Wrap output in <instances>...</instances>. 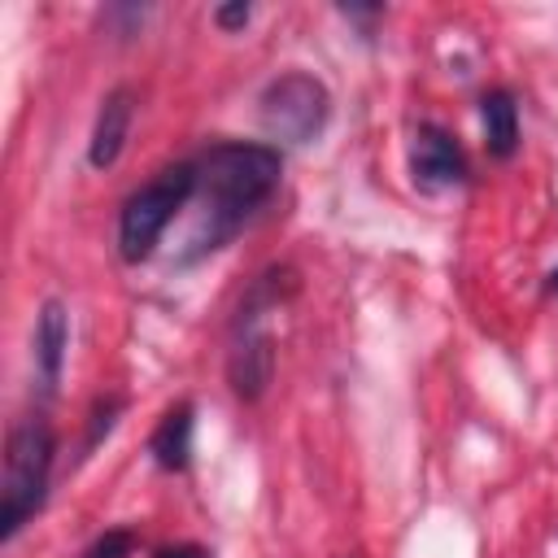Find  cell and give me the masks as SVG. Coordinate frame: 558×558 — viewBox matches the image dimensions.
I'll return each instance as SVG.
<instances>
[{
    "mask_svg": "<svg viewBox=\"0 0 558 558\" xmlns=\"http://www.w3.org/2000/svg\"><path fill=\"white\" fill-rule=\"evenodd\" d=\"M214 17H218V26H227V31H231V26H244V22L253 17V9H248V4H222Z\"/></svg>",
    "mask_w": 558,
    "mask_h": 558,
    "instance_id": "cell-12",
    "label": "cell"
},
{
    "mask_svg": "<svg viewBox=\"0 0 558 558\" xmlns=\"http://www.w3.org/2000/svg\"><path fill=\"white\" fill-rule=\"evenodd\" d=\"M65 344H70V318H65V305H61V301H48V305L39 310V323H35V366H39L44 388H52V384L61 379Z\"/></svg>",
    "mask_w": 558,
    "mask_h": 558,
    "instance_id": "cell-8",
    "label": "cell"
},
{
    "mask_svg": "<svg viewBox=\"0 0 558 558\" xmlns=\"http://www.w3.org/2000/svg\"><path fill=\"white\" fill-rule=\"evenodd\" d=\"M148 449H153L157 466H166V471H183L187 466V458H192V405L187 401L166 410V418L157 423Z\"/></svg>",
    "mask_w": 558,
    "mask_h": 558,
    "instance_id": "cell-9",
    "label": "cell"
},
{
    "mask_svg": "<svg viewBox=\"0 0 558 558\" xmlns=\"http://www.w3.org/2000/svg\"><path fill=\"white\" fill-rule=\"evenodd\" d=\"M257 318L262 314L253 305H240V336L227 357V379H231L235 397H244V401H257L275 375V340H270V331H262Z\"/></svg>",
    "mask_w": 558,
    "mask_h": 558,
    "instance_id": "cell-5",
    "label": "cell"
},
{
    "mask_svg": "<svg viewBox=\"0 0 558 558\" xmlns=\"http://www.w3.org/2000/svg\"><path fill=\"white\" fill-rule=\"evenodd\" d=\"M52 471V432L39 418H22L4 445V484H0V536H17V527L44 506Z\"/></svg>",
    "mask_w": 558,
    "mask_h": 558,
    "instance_id": "cell-2",
    "label": "cell"
},
{
    "mask_svg": "<svg viewBox=\"0 0 558 558\" xmlns=\"http://www.w3.org/2000/svg\"><path fill=\"white\" fill-rule=\"evenodd\" d=\"M192 192H196V166H187V161L183 166H166L140 192H131L126 205H122V218H118V253H122V262L153 257L161 231L192 201Z\"/></svg>",
    "mask_w": 558,
    "mask_h": 558,
    "instance_id": "cell-3",
    "label": "cell"
},
{
    "mask_svg": "<svg viewBox=\"0 0 558 558\" xmlns=\"http://www.w3.org/2000/svg\"><path fill=\"white\" fill-rule=\"evenodd\" d=\"M279 183V153L270 144H218L196 166V192H201V231L196 253L218 248L231 240L244 218L275 192Z\"/></svg>",
    "mask_w": 558,
    "mask_h": 558,
    "instance_id": "cell-1",
    "label": "cell"
},
{
    "mask_svg": "<svg viewBox=\"0 0 558 558\" xmlns=\"http://www.w3.org/2000/svg\"><path fill=\"white\" fill-rule=\"evenodd\" d=\"M131 92L126 87H113L105 100H100V113H96V126H92V144H87V161L96 170H109L126 144V131H131Z\"/></svg>",
    "mask_w": 558,
    "mask_h": 558,
    "instance_id": "cell-7",
    "label": "cell"
},
{
    "mask_svg": "<svg viewBox=\"0 0 558 558\" xmlns=\"http://www.w3.org/2000/svg\"><path fill=\"white\" fill-rule=\"evenodd\" d=\"M131 549H135V536H131L126 527H113V532H105L100 541H92L78 558H131Z\"/></svg>",
    "mask_w": 558,
    "mask_h": 558,
    "instance_id": "cell-11",
    "label": "cell"
},
{
    "mask_svg": "<svg viewBox=\"0 0 558 558\" xmlns=\"http://www.w3.org/2000/svg\"><path fill=\"white\" fill-rule=\"evenodd\" d=\"M157 558H209L201 545H166V549H157Z\"/></svg>",
    "mask_w": 558,
    "mask_h": 558,
    "instance_id": "cell-13",
    "label": "cell"
},
{
    "mask_svg": "<svg viewBox=\"0 0 558 558\" xmlns=\"http://www.w3.org/2000/svg\"><path fill=\"white\" fill-rule=\"evenodd\" d=\"M410 170H414V183H418V187L440 192V187L462 183L466 161H462V148L453 144L449 131H440V126H418V131H414V144H410Z\"/></svg>",
    "mask_w": 558,
    "mask_h": 558,
    "instance_id": "cell-6",
    "label": "cell"
},
{
    "mask_svg": "<svg viewBox=\"0 0 558 558\" xmlns=\"http://www.w3.org/2000/svg\"><path fill=\"white\" fill-rule=\"evenodd\" d=\"M480 118H484V144L493 157H510L519 144V109L510 100V92H488L480 100Z\"/></svg>",
    "mask_w": 558,
    "mask_h": 558,
    "instance_id": "cell-10",
    "label": "cell"
},
{
    "mask_svg": "<svg viewBox=\"0 0 558 558\" xmlns=\"http://www.w3.org/2000/svg\"><path fill=\"white\" fill-rule=\"evenodd\" d=\"M262 131L275 140V144H310L318 140V131L327 126V113H331V96L327 87L314 78V74H279L275 83H266L262 100Z\"/></svg>",
    "mask_w": 558,
    "mask_h": 558,
    "instance_id": "cell-4",
    "label": "cell"
},
{
    "mask_svg": "<svg viewBox=\"0 0 558 558\" xmlns=\"http://www.w3.org/2000/svg\"><path fill=\"white\" fill-rule=\"evenodd\" d=\"M549 292H558V270H549Z\"/></svg>",
    "mask_w": 558,
    "mask_h": 558,
    "instance_id": "cell-14",
    "label": "cell"
}]
</instances>
